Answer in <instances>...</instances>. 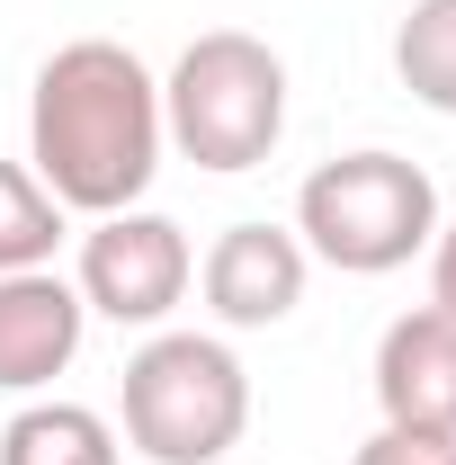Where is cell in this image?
Segmentation results:
<instances>
[{
    "label": "cell",
    "mask_w": 456,
    "mask_h": 465,
    "mask_svg": "<svg viewBox=\"0 0 456 465\" xmlns=\"http://www.w3.org/2000/svg\"><path fill=\"white\" fill-rule=\"evenodd\" d=\"M188 278H197V260H188V232L171 215L125 206V215H99V232H81V304L108 322H134V331L171 322Z\"/></svg>",
    "instance_id": "obj_5"
},
{
    "label": "cell",
    "mask_w": 456,
    "mask_h": 465,
    "mask_svg": "<svg viewBox=\"0 0 456 465\" xmlns=\"http://www.w3.org/2000/svg\"><path fill=\"white\" fill-rule=\"evenodd\" d=\"M376 411L402 439H456V313L421 304L376 341Z\"/></svg>",
    "instance_id": "obj_6"
},
{
    "label": "cell",
    "mask_w": 456,
    "mask_h": 465,
    "mask_svg": "<svg viewBox=\"0 0 456 465\" xmlns=\"http://www.w3.org/2000/svg\"><path fill=\"white\" fill-rule=\"evenodd\" d=\"M439 232V188L402 153H341L304 179L295 197V242L304 260H332L349 278H385Z\"/></svg>",
    "instance_id": "obj_3"
},
{
    "label": "cell",
    "mask_w": 456,
    "mask_h": 465,
    "mask_svg": "<svg viewBox=\"0 0 456 465\" xmlns=\"http://www.w3.org/2000/svg\"><path fill=\"white\" fill-rule=\"evenodd\" d=\"M162 134L197 171H260L286 134V63L242 27H206L162 81Z\"/></svg>",
    "instance_id": "obj_2"
},
{
    "label": "cell",
    "mask_w": 456,
    "mask_h": 465,
    "mask_svg": "<svg viewBox=\"0 0 456 465\" xmlns=\"http://www.w3.org/2000/svg\"><path fill=\"white\" fill-rule=\"evenodd\" d=\"M430 304H439V313H456V224L430 232Z\"/></svg>",
    "instance_id": "obj_13"
},
{
    "label": "cell",
    "mask_w": 456,
    "mask_h": 465,
    "mask_svg": "<svg viewBox=\"0 0 456 465\" xmlns=\"http://www.w3.org/2000/svg\"><path fill=\"white\" fill-rule=\"evenodd\" d=\"M0 465H116V430L90 403H27L0 430Z\"/></svg>",
    "instance_id": "obj_9"
},
{
    "label": "cell",
    "mask_w": 456,
    "mask_h": 465,
    "mask_svg": "<svg viewBox=\"0 0 456 465\" xmlns=\"http://www.w3.org/2000/svg\"><path fill=\"white\" fill-rule=\"evenodd\" d=\"M349 465H456V439H402V430H376Z\"/></svg>",
    "instance_id": "obj_12"
},
{
    "label": "cell",
    "mask_w": 456,
    "mask_h": 465,
    "mask_svg": "<svg viewBox=\"0 0 456 465\" xmlns=\"http://www.w3.org/2000/svg\"><path fill=\"white\" fill-rule=\"evenodd\" d=\"M162 143H171L162 134V81L125 45L81 36V45L45 54L36 99H27V162L63 206L125 215L162 171Z\"/></svg>",
    "instance_id": "obj_1"
},
{
    "label": "cell",
    "mask_w": 456,
    "mask_h": 465,
    "mask_svg": "<svg viewBox=\"0 0 456 465\" xmlns=\"http://www.w3.org/2000/svg\"><path fill=\"white\" fill-rule=\"evenodd\" d=\"M81 322H90V304H81V287H63L55 269L0 278V394L55 385L81 358Z\"/></svg>",
    "instance_id": "obj_8"
},
{
    "label": "cell",
    "mask_w": 456,
    "mask_h": 465,
    "mask_svg": "<svg viewBox=\"0 0 456 465\" xmlns=\"http://www.w3.org/2000/svg\"><path fill=\"white\" fill-rule=\"evenodd\" d=\"M55 242H63V197H55L36 171L0 162V278L45 269V260H55Z\"/></svg>",
    "instance_id": "obj_11"
},
{
    "label": "cell",
    "mask_w": 456,
    "mask_h": 465,
    "mask_svg": "<svg viewBox=\"0 0 456 465\" xmlns=\"http://www.w3.org/2000/svg\"><path fill=\"white\" fill-rule=\"evenodd\" d=\"M251 420V376L206 331H153L125 358V439L153 465H215Z\"/></svg>",
    "instance_id": "obj_4"
},
{
    "label": "cell",
    "mask_w": 456,
    "mask_h": 465,
    "mask_svg": "<svg viewBox=\"0 0 456 465\" xmlns=\"http://www.w3.org/2000/svg\"><path fill=\"white\" fill-rule=\"evenodd\" d=\"M197 278H206L215 322L269 331V322H286L304 304V242L278 232V224H233V232H215V251H206Z\"/></svg>",
    "instance_id": "obj_7"
},
{
    "label": "cell",
    "mask_w": 456,
    "mask_h": 465,
    "mask_svg": "<svg viewBox=\"0 0 456 465\" xmlns=\"http://www.w3.org/2000/svg\"><path fill=\"white\" fill-rule=\"evenodd\" d=\"M394 72L421 108L456 116V0H411V18L394 27Z\"/></svg>",
    "instance_id": "obj_10"
}]
</instances>
